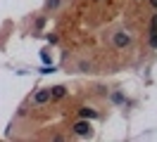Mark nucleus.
I'll use <instances>...</instances> for the list:
<instances>
[{"instance_id":"nucleus-1","label":"nucleus","mask_w":157,"mask_h":142,"mask_svg":"<svg viewBox=\"0 0 157 142\" xmlns=\"http://www.w3.org/2000/svg\"><path fill=\"white\" fill-rule=\"evenodd\" d=\"M131 45H133V36L128 33L126 28H117L112 33V47L114 50H128Z\"/></svg>"},{"instance_id":"nucleus-2","label":"nucleus","mask_w":157,"mask_h":142,"mask_svg":"<svg viewBox=\"0 0 157 142\" xmlns=\"http://www.w3.org/2000/svg\"><path fill=\"white\" fill-rule=\"evenodd\" d=\"M71 133L76 137H93V123L88 118H78L74 126H71Z\"/></svg>"},{"instance_id":"nucleus-3","label":"nucleus","mask_w":157,"mask_h":142,"mask_svg":"<svg viewBox=\"0 0 157 142\" xmlns=\"http://www.w3.org/2000/svg\"><path fill=\"white\" fill-rule=\"evenodd\" d=\"M48 102H50V88H40V90H36L33 97H31V104H33V107H45Z\"/></svg>"},{"instance_id":"nucleus-4","label":"nucleus","mask_w":157,"mask_h":142,"mask_svg":"<svg viewBox=\"0 0 157 142\" xmlns=\"http://www.w3.org/2000/svg\"><path fill=\"white\" fill-rule=\"evenodd\" d=\"M67 97V85H52L50 88V102H59Z\"/></svg>"},{"instance_id":"nucleus-5","label":"nucleus","mask_w":157,"mask_h":142,"mask_svg":"<svg viewBox=\"0 0 157 142\" xmlns=\"http://www.w3.org/2000/svg\"><path fill=\"white\" fill-rule=\"evenodd\" d=\"M76 71L78 74H95V64H93L90 59H78Z\"/></svg>"},{"instance_id":"nucleus-6","label":"nucleus","mask_w":157,"mask_h":142,"mask_svg":"<svg viewBox=\"0 0 157 142\" xmlns=\"http://www.w3.org/2000/svg\"><path fill=\"white\" fill-rule=\"evenodd\" d=\"M109 102L117 104V107H121V104H126V95L121 93V90H114V93L109 95Z\"/></svg>"},{"instance_id":"nucleus-7","label":"nucleus","mask_w":157,"mask_h":142,"mask_svg":"<svg viewBox=\"0 0 157 142\" xmlns=\"http://www.w3.org/2000/svg\"><path fill=\"white\" fill-rule=\"evenodd\" d=\"M78 116L93 121V118H98V111H95V109H90V107H81V109H78Z\"/></svg>"},{"instance_id":"nucleus-8","label":"nucleus","mask_w":157,"mask_h":142,"mask_svg":"<svg viewBox=\"0 0 157 142\" xmlns=\"http://www.w3.org/2000/svg\"><path fill=\"white\" fill-rule=\"evenodd\" d=\"M59 7H62V0H45V5H43V9H45L48 14H52V12H57Z\"/></svg>"},{"instance_id":"nucleus-9","label":"nucleus","mask_w":157,"mask_h":142,"mask_svg":"<svg viewBox=\"0 0 157 142\" xmlns=\"http://www.w3.org/2000/svg\"><path fill=\"white\" fill-rule=\"evenodd\" d=\"M147 33H157V17H155V14L150 17V24H147Z\"/></svg>"},{"instance_id":"nucleus-10","label":"nucleus","mask_w":157,"mask_h":142,"mask_svg":"<svg viewBox=\"0 0 157 142\" xmlns=\"http://www.w3.org/2000/svg\"><path fill=\"white\" fill-rule=\"evenodd\" d=\"M147 45L152 50H157V33H147Z\"/></svg>"},{"instance_id":"nucleus-11","label":"nucleus","mask_w":157,"mask_h":142,"mask_svg":"<svg viewBox=\"0 0 157 142\" xmlns=\"http://www.w3.org/2000/svg\"><path fill=\"white\" fill-rule=\"evenodd\" d=\"M147 5H150L152 9H157V0H147Z\"/></svg>"},{"instance_id":"nucleus-12","label":"nucleus","mask_w":157,"mask_h":142,"mask_svg":"<svg viewBox=\"0 0 157 142\" xmlns=\"http://www.w3.org/2000/svg\"><path fill=\"white\" fill-rule=\"evenodd\" d=\"M133 2H140V0H133Z\"/></svg>"},{"instance_id":"nucleus-13","label":"nucleus","mask_w":157,"mask_h":142,"mask_svg":"<svg viewBox=\"0 0 157 142\" xmlns=\"http://www.w3.org/2000/svg\"><path fill=\"white\" fill-rule=\"evenodd\" d=\"M155 17H157V9H155Z\"/></svg>"}]
</instances>
